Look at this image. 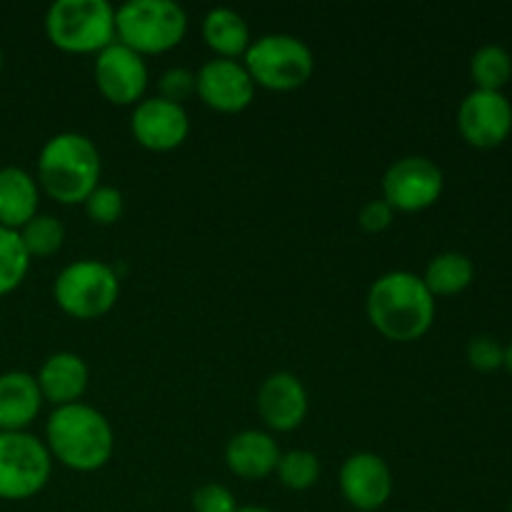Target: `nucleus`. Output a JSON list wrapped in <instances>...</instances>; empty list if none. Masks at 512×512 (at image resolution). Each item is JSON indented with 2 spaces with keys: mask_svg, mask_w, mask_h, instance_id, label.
I'll return each mask as SVG.
<instances>
[{
  "mask_svg": "<svg viewBox=\"0 0 512 512\" xmlns=\"http://www.w3.org/2000/svg\"><path fill=\"white\" fill-rule=\"evenodd\" d=\"M365 313L383 338L413 343L433 328L435 298L420 275L410 270H393L370 285Z\"/></svg>",
  "mask_w": 512,
  "mask_h": 512,
  "instance_id": "obj_1",
  "label": "nucleus"
},
{
  "mask_svg": "<svg viewBox=\"0 0 512 512\" xmlns=\"http://www.w3.org/2000/svg\"><path fill=\"white\" fill-rule=\"evenodd\" d=\"M50 458L78 473L105 468L113 458L115 435L108 418L85 403L53 408L45 423Z\"/></svg>",
  "mask_w": 512,
  "mask_h": 512,
  "instance_id": "obj_2",
  "label": "nucleus"
},
{
  "mask_svg": "<svg viewBox=\"0 0 512 512\" xmlns=\"http://www.w3.org/2000/svg\"><path fill=\"white\" fill-rule=\"evenodd\" d=\"M100 153L83 133H58L45 140L38 155V183L63 205L85 203L100 185Z\"/></svg>",
  "mask_w": 512,
  "mask_h": 512,
  "instance_id": "obj_3",
  "label": "nucleus"
},
{
  "mask_svg": "<svg viewBox=\"0 0 512 512\" xmlns=\"http://www.w3.org/2000/svg\"><path fill=\"white\" fill-rule=\"evenodd\" d=\"M188 15L175 0H128L115 8V40L138 55H158L183 43Z\"/></svg>",
  "mask_w": 512,
  "mask_h": 512,
  "instance_id": "obj_4",
  "label": "nucleus"
},
{
  "mask_svg": "<svg viewBox=\"0 0 512 512\" xmlns=\"http://www.w3.org/2000/svg\"><path fill=\"white\" fill-rule=\"evenodd\" d=\"M45 35L63 53H95L115 43V8L108 0H55L45 13Z\"/></svg>",
  "mask_w": 512,
  "mask_h": 512,
  "instance_id": "obj_5",
  "label": "nucleus"
},
{
  "mask_svg": "<svg viewBox=\"0 0 512 512\" xmlns=\"http://www.w3.org/2000/svg\"><path fill=\"white\" fill-rule=\"evenodd\" d=\"M243 65L255 85L288 93L313 78L315 55L310 45L295 35L270 33L250 43Z\"/></svg>",
  "mask_w": 512,
  "mask_h": 512,
  "instance_id": "obj_6",
  "label": "nucleus"
},
{
  "mask_svg": "<svg viewBox=\"0 0 512 512\" xmlns=\"http://www.w3.org/2000/svg\"><path fill=\"white\" fill-rule=\"evenodd\" d=\"M120 275L100 260H75L65 265L53 283V298L65 315L75 320H95L118 303Z\"/></svg>",
  "mask_w": 512,
  "mask_h": 512,
  "instance_id": "obj_7",
  "label": "nucleus"
},
{
  "mask_svg": "<svg viewBox=\"0 0 512 512\" xmlns=\"http://www.w3.org/2000/svg\"><path fill=\"white\" fill-rule=\"evenodd\" d=\"M53 458L30 433H0V500H28L48 485Z\"/></svg>",
  "mask_w": 512,
  "mask_h": 512,
  "instance_id": "obj_8",
  "label": "nucleus"
},
{
  "mask_svg": "<svg viewBox=\"0 0 512 512\" xmlns=\"http://www.w3.org/2000/svg\"><path fill=\"white\" fill-rule=\"evenodd\" d=\"M443 170L425 155H405L388 165L383 175V200L400 213H420L440 200Z\"/></svg>",
  "mask_w": 512,
  "mask_h": 512,
  "instance_id": "obj_9",
  "label": "nucleus"
},
{
  "mask_svg": "<svg viewBox=\"0 0 512 512\" xmlns=\"http://www.w3.org/2000/svg\"><path fill=\"white\" fill-rule=\"evenodd\" d=\"M458 130L473 148H498L512 133L510 100L495 90H473L458 108Z\"/></svg>",
  "mask_w": 512,
  "mask_h": 512,
  "instance_id": "obj_10",
  "label": "nucleus"
},
{
  "mask_svg": "<svg viewBox=\"0 0 512 512\" xmlns=\"http://www.w3.org/2000/svg\"><path fill=\"white\" fill-rule=\"evenodd\" d=\"M95 85L113 105H138L148 88V65L143 55L123 43H110L95 55Z\"/></svg>",
  "mask_w": 512,
  "mask_h": 512,
  "instance_id": "obj_11",
  "label": "nucleus"
},
{
  "mask_svg": "<svg viewBox=\"0 0 512 512\" xmlns=\"http://www.w3.org/2000/svg\"><path fill=\"white\" fill-rule=\"evenodd\" d=\"M255 88L258 85L250 78L248 68L238 60L213 58L195 73V95L218 113H240L248 108L255 98Z\"/></svg>",
  "mask_w": 512,
  "mask_h": 512,
  "instance_id": "obj_12",
  "label": "nucleus"
},
{
  "mask_svg": "<svg viewBox=\"0 0 512 512\" xmlns=\"http://www.w3.org/2000/svg\"><path fill=\"white\" fill-rule=\"evenodd\" d=\"M130 133L143 148L168 153L185 143L190 133V118L183 105L153 95V98H143L133 108Z\"/></svg>",
  "mask_w": 512,
  "mask_h": 512,
  "instance_id": "obj_13",
  "label": "nucleus"
},
{
  "mask_svg": "<svg viewBox=\"0 0 512 512\" xmlns=\"http://www.w3.org/2000/svg\"><path fill=\"white\" fill-rule=\"evenodd\" d=\"M340 493L360 512L383 508L393 495V473L375 453H355L340 468Z\"/></svg>",
  "mask_w": 512,
  "mask_h": 512,
  "instance_id": "obj_14",
  "label": "nucleus"
},
{
  "mask_svg": "<svg viewBox=\"0 0 512 512\" xmlns=\"http://www.w3.org/2000/svg\"><path fill=\"white\" fill-rule=\"evenodd\" d=\"M255 405L270 430L290 433V430L300 428L308 415V390L300 383L298 375L280 370L263 380Z\"/></svg>",
  "mask_w": 512,
  "mask_h": 512,
  "instance_id": "obj_15",
  "label": "nucleus"
},
{
  "mask_svg": "<svg viewBox=\"0 0 512 512\" xmlns=\"http://www.w3.org/2000/svg\"><path fill=\"white\" fill-rule=\"evenodd\" d=\"M88 365L80 355L75 353H53L50 358H45V363L40 365L38 375V388L43 395L45 403H50L53 408H63V405L80 403L85 388H88Z\"/></svg>",
  "mask_w": 512,
  "mask_h": 512,
  "instance_id": "obj_16",
  "label": "nucleus"
},
{
  "mask_svg": "<svg viewBox=\"0 0 512 512\" xmlns=\"http://www.w3.org/2000/svg\"><path fill=\"white\" fill-rule=\"evenodd\" d=\"M35 375L10 370L0 375V433H23L43 408Z\"/></svg>",
  "mask_w": 512,
  "mask_h": 512,
  "instance_id": "obj_17",
  "label": "nucleus"
},
{
  "mask_svg": "<svg viewBox=\"0 0 512 512\" xmlns=\"http://www.w3.org/2000/svg\"><path fill=\"white\" fill-rule=\"evenodd\" d=\"M280 460V448L273 435L263 430H240L225 445V465L233 475L243 480H263L275 473Z\"/></svg>",
  "mask_w": 512,
  "mask_h": 512,
  "instance_id": "obj_18",
  "label": "nucleus"
},
{
  "mask_svg": "<svg viewBox=\"0 0 512 512\" xmlns=\"http://www.w3.org/2000/svg\"><path fill=\"white\" fill-rule=\"evenodd\" d=\"M38 180L23 168H0V225L20 230L38 215Z\"/></svg>",
  "mask_w": 512,
  "mask_h": 512,
  "instance_id": "obj_19",
  "label": "nucleus"
},
{
  "mask_svg": "<svg viewBox=\"0 0 512 512\" xmlns=\"http://www.w3.org/2000/svg\"><path fill=\"white\" fill-rule=\"evenodd\" d=\"M203 40L210 50H215L218 58H240L248 53L250 25L238 10L233 8H213L203 18Z\"/></svg>",
  "mask_w": 512,
  "mask_h": 512,
  "instance_id": "obj_20",
  "label": "nucleus"
},
{
  "mask_svg": "<svg viewBox=\"0 0 512 512\" xmlns=\"http://www.w3.org/2000/svg\"><path fill=\"white\" fill-rule=\"evenodd\" d=\"M420 278L428 285L433 298H440V295H458L473 283V260L468 255L448 250V253L435 255L428 263V268H425V275H420Z\"/></svg>",
  "mask_w": 512,
  "mask_h": 512,
  "instance_id": "obj_21",
  "label": "nucleus"
},
{
  "mask_svg": "<svg viewBox=\"0 0 512 512\" xmlns=\"http://www.w3.org/2000/svg\"><path fill=\"white\" fill-rule=\"evenodd\" d=\"M470 78L475 90H495L503 93L512 78V58L503 45H483L470 58Z\"/></svg>",
  "mask_w": 512,
  "mask_h": 512,
  "instance_id": "obj_22",
  "label": "nucleus"
},
{
  "mask_svg": "<svg viewBox=\"0 0 512 512\" xmlns=\"http://www.w3.org/2000/svg\"><path fill=\"white\" fill-rule=\"evenodd\" d=\"M30 268V255L20 240L18 230L0 225V295H8L25 280Z\"/></svg>",
  "mask_w": 512,
  "mask_h": 512,
  "instance_id": "obj_23",
  "label": "nucleus"
},
{
  "mask_svg": "<svg viewBox=\"0 0 512 512\" xmlns=\"http://www.w3.org/2000/svg\"><path fill=\"white\" fill-rule=\"evenodd\" d=\"M18 235L20 240H23L30 258H48V255H55L63 248L65 228L58 218H53V215L38 213L33 220H28V223L18 230Z\"/></svg>",
  "mask_w": 512,
  "mask_h": 512,
  "instance_id": "obj_24",
  "label": "nucleus"
},
{
  "mask_svg": "<svg viewBox=\"0 0 512 512\" xmlns=\"http://www.w3.org/2000/svg\"><path fill=\"white\" fill-rule=\"evenodd\" d=\"M278 473L280 483L288 490H310L320 478V460L318 455L310 453V450H288V453H280L278 460Z\"/></svg>",
  "mask_w": 512,
  "mask_h": 512,
  "instance_id": "obj_25",
  "label": "nucleus"
},
{
  "mask_svg": "<svg viewBox=\"0 0 512 512\" xmlns=\"http://www.w3.org/2000/svg\"><path fill=\"white\" fill-rule=\"evenodd\" d=\"M85 213L93 223L98 225H113L123 218V210H125V200L123 193L113 185H98L93 193L85 198Z\"/></svg>",
  "mask_w": 512,
  "mask_h": 512,
  "instance_id": "obj_26",
  "label": "nucleus"
},
{
  "mask_svg": "<svg viewBox=\"0 0 512 512\" xmlns=\"http://www.w3.org/2000/svg\"><path fill=\"white\" fill-rule=\"evenodd\" d=\"M468 363L480 373H493L505 365V348L490 335H478L468 343Z\"/></svg>",
  "mask_w": 512,
  "mask_h": 512,
  "instance_id": "obj_27",
  "label": "nucleus"
},
{
  "mask_svg": "<svg viewBox=\"0 0 512 512\" xmlns=\"http://www.w3.org/2000/svg\"><path fill=\"white\" fill-rule=\"evenodd\" d=\"M158 93L163 100L183 105L190 95H195V73L188 68H168L158 80Z\"/></svg>",
  "mask_w": 512,
  "mask_h": 512,
  "instance_id": "obj_28",
  "label": "nucleus"
},
{
  "mask_svg": "<svg viewBox=\"0 0 512 512\" xmlns=\"http://www.w3.org/2000/svg\"><path fill=\"white\" fill-rule=\"evenodd\" d=\"M193 512H235L238 503L235 495L220 483H205L195 488L193 493Z\"/></svg>",
  "mask_w": 512,
  "mask_h": 512,
  "instance_id": "obj_29",
  "label": "nucleus"
},
{
  "mask_svg": "<svg viewBox=\"0 0 512 512\" xmlns=\"http://www.w3.org/2000/svg\"><path fill=\"white\" fill-rule=\"evenodd\" d=\"M393 213L395 210L385 203L383 198L380 200H370L360 208L358 213V223L365 233H383L385 228H390L393 223Z\"/></svg>",
  "mask_w": 512,
  "mask_h": 512,
  "instance_id": "obj_30",
  "label": "nucleus"
},
{
  "mask_svg": "<svg viewBox=\"0 0 512 512\" xmlns=\"http://www.w3.org/2000/svg\"><path fill=\"white\" fill-rule=\"evenodd\" d=\"M505 368H508L512 373V340H510L508 348H505Z\"/></svg>",
  "mask_w": 512,
  "mask_h": 512,
  "instance_id": "obj_31",
  "label": "nucleus"
},
{
  "mask_svg": "<svg viewBox=\"0 0 512 512\" xmlns=\"http://www.w3.org/2000/svg\"><path fill=\"white\" fill-rule=\"evenodd\" d=\"M235 512H273L268 508H258V505H245V508H238Z\"/></svg>",
  "mask_w": 512,
  "mask_h": 512,
  "instance_id": "obj_32",
  "label": "nucleus"
},
{
  "mask_svg": "<svg viewBox=\"0 0 512 512\" xmlns=\"http://www.w3.org/2000/svg\"><path fill=\"white\" fill-rule=\"evenodd\" d=\"M0 70H3V50H0Z\"/></svg>",
  "mask_w": 512,
  "mask_h": 512,
  "instance_id": "obj_33",
  "label": "nucleus"
},
{
  "mask_svg": "<svg viewBox=\"0 0 512 512\" xmlns=\"http://www.w3.org/2000/svg\"><path fill=\"white\" fill-rule=\"evenodd\" d=\"M510 512H512V503H510Z\"/></svg>",
  "mask_w": 512,
  "mask_h": 512,
  "instance_id": "obj_34",
  "label": "nucleus"
}]
</instances>
